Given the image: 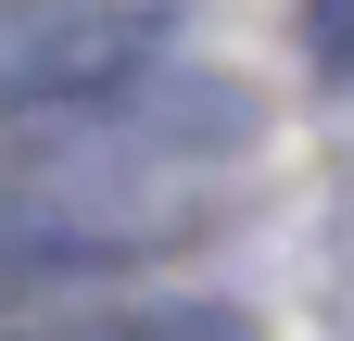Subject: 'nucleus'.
<instances>
[{
  "instance_id": "nucleus-1",
  "label": "nucleus",
  "mask_w": 354,
  "mask_h": 341,
  "mask_svg": "<svg viewBox=\"0 0 354 341\" xmlns=\"http://www.w3.org/2000/svg\"><path fill=\"white\" fill-rule=\"evenodd\" d=\"M253 152V101L215 64H152L102 101L64 114H0V253L26 291L140 266V253L190 240L228 202V164Z\"/></svg>"
},
{
  "instance_id": "nucleus-2",
  "label": "nucleus",
  "mask_w": 354,
  "mask_h": 341,
  "mask_svg": "<svg viewBox=\"0 0 354 341\" xmlns=\"http://www.w3.org/2000/svg\"><path fill=\"white\" fill-rule=\"evenodd\" d=\"M177 64V0H0V114H64Z\"/></svg>"
},
{
  "instance_id": "nucleus-3",
  "label": "nucleus",
  "mask_w": 354,
  "mask_h": 341,
  "mask_svg": "<svg viewBox=\"0 0 354 341\" xmlns=\"http://www.w3.org/2000/svg\"><path fill=\"white\" fill-rule=\"evenodd\" d=\"M51 341H266V329L241 304H215V291H152V304H88Z\"/></svg>"
},
{
  "instance_id": "nucleus-4",
  "label": "nucleus",
  "mask_w": 354,
  "mask_h": 341,
  "mask_svg": "<svg viewBox=\"0 0 354 341\" xmlns=\"http://www.w3.org/2000/svg\"><path fill=\"white\" fill-rule=\"evenodd\" d=\"M342 51H354V0H329V64H342Z\"/></svg>"
}]
</instances>
